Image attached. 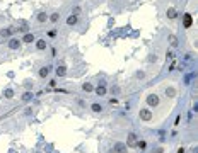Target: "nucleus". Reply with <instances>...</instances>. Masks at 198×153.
Masks as SVG:
<instances>
[{
    "mask_svg": "<svg viewBox=\"0 0 198 153\" xmlns=\"http://www.w3.org/2000/svg\"><path fill=\"white\" fill-rule=\"evenodd\" d=\"M50 71H51V68H50V66H45V68L39 70V76H43V78H45V76L50 75Z\"/></svg>",
    "mask_w": 198,
    "mask_h": 153,
    "instance_id": "obj_8",
    "label": "nucleus"
},
{
    "mask_svg": "<svg viewBox=\"0 0 198 153\" xmlns=\"http://www.w3.org/2000/svg\"><path fill=\"white\" fill-rule=\"evenodd\" d=\"M36 48H38V49H45V48H46V41H43V39H39V41L36 43Z\"/></svg>",
    "mask_w": 198,
    "mask_h": 153,
    "instance_id": "obj_14",
    "label": "nucleus"
},
{
    "mask_svg": "<svg viewBox=\"0 0 198 153\" xmlns=\"http://www.w3.org/2000/svg\"><path fill=\"white\" fill-rule=\"evenodd\" d=\"M5 97H7V99H12V97H14V92H12L10 88H7V90H5Z\"/></svg>",
    "mask_w": 198,
    "mask_h": 153,
    "instance_id": "obj_20",
    "label": "nucleus"
},
{
    "mask_svg": "<svg viewBox=\"0 0 198 153\" xmlns=\"http://www.w3.org/2000/svg\"><path fill=\"white\" fill-rule=\"evenodd\" d=\"M46 19H48V15H46V14H39V15H38V21H39V22H45Z\"/></svg>",
    "mask_w": 198,
    "mask_h": 153,
    "instance_id": "obj_19",
    "label": "nucleus"
},
{
    "mask_svg": "<svg viewBox=\"0 0 198 153\" xmlns=\"http://www.w3.org/2000/svg\"><path fill=\"white\" fill-rule=\"evenodd\" d=\"M178 153H185V150H183V148H179V150H178Z\"/></svg>",
    "mask_w": 198,
    "mask_h": 153,
    "instance_id": "obj_28",
    "label": "nucleus"
},
{
    "mask_svg": "<svg viewBox=\"0 0 198 153\" xmlns=\"http://www.w3.org/2000/svg\"><path fill=\"white\" fill-rule=\"evenodd\" d=\"M94 92H96V95H106V85H104V82L99 83V87H96Z\"/></svg>",
    "mask_w": 198,
    "mask_h": 153,
    "instance_id": "obj_3",
    "label": "nucleus"
},
{
    "mask_svg": "<svg viewBox=\"0 0 198 153\" xmlns=\"http://www.w3.org/2000/svg\"><path fill=\"white\" fill-rule=\"evenodd\" d=\"M166 95H167V97H174V95H176V90H174L172 87H169V88H166Z\"/></svg>",
    "mask_w": 198,
    "mask_h": 153,
    "instance_id": "obj_15",
    "label": "nucleus"
},
{
    "mask_svg": "<svg viewBox=\"0 0 198 153\" xmlns=\"http://www.w3.org/2000/svg\"><path fill=\"white\" fill-rule=\"evenodd\" d=\"M77 104H79V106H80V107H86V102H84L82 99H79V100H77Z\"/></svg>",
    "mask_w": 198,
    "mask_h": 153,
    "instance_id": "obj_25",
    "label": "nucleus"
},
{
    "mask_svg": "<svg viewBox=\"0 0 198 153\" xmlns=\"http://www.w3.org/2000/svg\"><path fill=\"white\" fill-rule=\"evenodd\" d=\"M22 41H24V43H33V41H34V36H33L31 32H27V34H24Z\"/></svg>",
    "mask_w": 198,
    "mask_h": 153,
    "instance_id": "obj_9",
    "label": "nucleus"
},
{
    "mask_svg": "<svg viewBox=\"0 0 198 153\" xmlns=\"http://www.w3.org/2000/svg\"><path fill=\"white\" fill-rule=\"evenodd\" d=\"M159 102H161V100H159V97H157L155 94H150L149 97H147V104H149L150 107H157V106H159Z\"/></svg>",
    "mask_w": 198,
    "mask_h": 153,
    "instance_id": "obj_1",
    "label": "nucleus"
},
{
    "mask_svg": "<svg viewBox=\"0 0 198 153\" xmlns=\"http://www.w3.org/2000/svg\"><path fill=\"white\" fill-rule=\"evenodd\" d=\"M33 99V92H24L22 94V100L24 102H27V100H31Z\"/></svg>",
    "mask_w": 198,
    "mask_h": 153,
    "instance_id": "obj_13",
    "label": "nucleus"
},
{
    "mask_svg": "<svg viewBox=\"0 0 198 153\" xmlns=\"http://www.w3.org/2000/svg\"><path fill=\"white\" fill-rule=\"evenodd\" d=\"M9 48L10 49H19V48H21V41H19V39H10L9 41Z\"/></svg>",
    "mask_w": 198,
    "mask_h": 153,
    "instance_id": "obj_6",
    "label": "nucleus"
},
{
    "mask_svg": "<svg viewBox=\"0 0 198 153\" xmlns=\"http://www.w3.org/2000/svg\"><path fill=\"white\" fill-rule=\"evenodd\" d=\"M140 119H142V121H150V119H152V112H150L149 109H142V111H140Z\"/></svg>",
    "mask_w": 198,
    "mask_h": 153,
    "instance_id": "obj_2",
    "label": "nucleus"
},
{
    "mask_svg": "<svg viewBox=\"0 0 198 153\" xmlns=\"http://www.w3.org/2000/svg\"><path fill=\"white\" fill-rule=\"evenodd\" d=\"M152 153H162V148H155V150H154Z\"/></svg>",
    "mask_w": 198,
    "mask_h": 153,
    "instance_id": "obj_27",
    "label": "nucleus"
},
{
    "mask_svg": "<svg viewBox=\"0 0 198 153\" xmlns=\"http://www.w3.org/2000/svg\"><path fill=\"white\" fill-rule=\"evenodd\" d=\"M50 21H51V22H56V21H58V14H51V15H50Z\"/></svg>",
    "mask_w": 198,
    "mask_h": 153,
    "instance_id": "obj_22",
    "label": "nucleus"
},
{
    "mask_svg": "<svg viewBox=\"0 0 198 153\" xmlns=\"http://www.w3.org/2000/svg\"><path fill=\"white\" fill-rule=\"evenodd\" d=\"M65 73H67V68H65V66H58V68H56V75H58V76H63Z\"/></svg>",
    "mask_w": 198,
    "mask_h": 153,
    "instance_id": "obj_12",
    "label": "nucleus"
},
{
    "mask_svg": "<svg viewBox=\"0 0 198 153\" xmlns=\"http://www.w3.org/2000/svg\"><path fill=\"white\" fill-rule=\"evenodd\" d=\"M135 145H137V135L132 133V135H128V146H135Z\"/></svg>",
    "mask_w": 198,
    "mask_h": 153,
    "instance_id": "obj_7",
    "label": "nucleus"
},
{
    "mask_svg": "<svg viewBox=\"0 0 198 153\" xmlns=\"http://www.w3.org/2000/svg\"><path fill=\"white\" fill-rule=\"evenodd\" d=\"M67 24H68V26H75V24H77V15H70V17L67 19Z\"/></svg>",
    "mask_w": 198,
    "mask_h": 153,
    "instance_id": "obj_10",
    "label": "nucleus"
},
{
    "mask_svg": "<svg viewBox=\"0 0 198 153\" xmlns=\"http://www.w3.org/2000/svg\"><path fill=\"white\" fill-rule=\"evenodd\" d=\"M169 41H171V44H172V46H176V44H178V41H176V36H169Z\"/></svg>",
    "mask_w": 198,
    "mask_h": 153,
    "instance_id": "obj_23",
    "label": "nucleus"
},
{
    "mask_svg": "<svg viewBox=\"0 0 198 153\" xmlns=\"http://www.w3.org/2000/svg\"><path fill=\"white\" fill-rule=\"evenodd\" d=\"M166 14H167V17H169V19H174V17L178 15L174 9H167V12H166Z\"/></svg>",
    "mask_w": 198,
    "mask_h": 153,
    "instance_id": "obj_16",
    "label": "nucleus"
},
{
    "mask_svg": "<svg viewBox=\"0 0 198 153\" xmlns=\"http://www.w3.org/2000/svg\"><path fill=\"white\" fill-rule=\"evenodd\" d=\"M135 146H138V148H140V150H144V148L147 146V143H145V141H138V143H137Z\"/></svg>",
    "mask_w": 198,
    "mask_h": 153,
    "instance_id": "obj_21",
    "label": "nucleus"
},
{
    "mask_svg": "<svg viewBox=\"0 0 198 153\" xmlns=\"http://www.w3.org/2000/svg\"><path fill=\"white\" fill-rule=\"evenodd\" d=\"M0 34H2L4 37H5V36H10V34H12V29H2V31H0Z\"/></svg>",
    "mask_w": 198,
    "mask_h": 153,
    "instance_id": "obj_18",
    "label": "nucleus"
},
{
    "mask_svg": "<svg viewBox=\"0 0 198 153\" xmlns=\"http://www.w3.org/2000/svg\"><path fill=\"white\" fill-rule=\"evenodd\" d=\"M137 76L138 78H144V71H137Z\"/></svg>",
    "mask_w": 198,
    "mask_h": 153,
    "instance_id": "obj_26",
    "label": "nucleus"
},
{
    "mask_svg": "<svg viewBox=\"0 0 198 153\" xmlns=\"http://www.w3.org/2000/svg\"><path fill=\"white\" fill-rule=\"evenodd\" d=\"M91 109H92L94 112H101V111H103V107L99 106V104H92V106H91Z\"/></svg>",
    "mask_w": 198,
    "mask_h": 153,
    "instance_id": "obj_17",
    "label": "nucleus"
},
{
    "mask_svg": "<svg viewBox=\"0 0 198 153\" xmlns=\"http://www.w3.org/2000/svg\"><path fill=\"white\" fill-rule=\"evenodd\" d=\"M114 151H116V153H126L128 150H126V145H123V143H116V145H114Z\"/></svg>",
    "mask_w": 198,
    "mask_h": 153,
    "instance_id": "obj_4",
    "label": "nucleus"
},
{
    "mask_svg": "<svg viewBox=\"0 0 198 153\" xmlns=\"http://www.w3.org/2000/svg\"><path fill=\"white\" fill-rule=\"evenodd\" d=\"M183 21H185V27H191V24H193V17H191L190 14H185V15H183Z\"/></svg>",
    "mask_w": 198,
    "mask_h": 153,
    "instance_id": "obj_5",
    "label": "nucleus"
},
{
    "mask_svg": "<svg viewBox=\"0 0 198 153\" xmlns=\"http://www.w3.org/2000/svg\"><path fill=\"white\" fill-rule=\"evenodd\" d=\"M80 14V7H75L73 10H72V15H79Z\"/></svg>",
    "mask_w": 198,
    "mask_h": 153,
    "instance_id": "obj_24",
    "label": "nucleus"
},
{
    "mask_svg": "<svg viewBox=\"0 0 198 153\" xmlns=\"http://www.w3.org/2000/svg\"><path fill=\"white\" fill-rule=\"evenodd\" d=\"M82 88H84L86 92H92V90H94V85H92V83H89V82H86V83L82 85Z\"/></svg>",
    "mask_w": 198,
    "mask_h": 153,
    "instance_id": "obj_11",
    "label": "nucleus"
}]
</instances>
